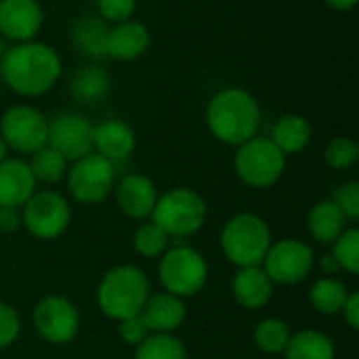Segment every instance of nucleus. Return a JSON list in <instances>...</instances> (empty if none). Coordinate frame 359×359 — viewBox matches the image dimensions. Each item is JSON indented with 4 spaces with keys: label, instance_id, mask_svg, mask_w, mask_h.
<instances>
[{
    "label": "nucleus",
    "instance_id": "1",
    "mask_svg": "<svg viewBox=\"0 0 359 359\" xmlns=\"http://www.w3.org/2000/svg\"><path fill=\"white\" fill-rule=\"evenodd\" d=\"M63 74V61L46 42L29 40L13 44L0 59V80L21 97H42L55 88Z\"/></svg>",
    "mask_w": 359,
    "mask_h": 359
},
{
    "label": "nucleus",
    "instance_id": "2",
    "mask_svg": "<svg viewBox=\"0 0 359 359\" xmlns=\"http://www.w3.org/2000/svg\"><path fill=\"white\" fill-rule=\"evenodd\" d=\"M261 116L259 99L240 86L215 93L206 105V126L210 135L231 147H238L259 135Z\"/></svg>",
    "mask_w": 359,
    "mask_h": 359
},
{
    "label": "nucleus",
    "instance_id": "3",
    "mask_svg": "<svg viewBox=\"0 0 359 359\" xmlns=\"http://www.w3.org/2000/svg\"><path fill=\"white\" fill-rule=\"evenodd\" d=\"M151 294L147 273L137 265H116L101 278L97 286V305L101 313L114 322L139 316Z\"/></svg>",
    "mask_w": 359,
    "mask_h": 359
},
{
    "label": "nucleus",
    "instance_id": "4",
    "mask_svg": "<svg viewBox=\"0 0 359 359\" xmlns=\"http://www.w3.org/2000/svg\"><path fill=\"white\" fill-rule=\"evenodd\" d=\"M219 242L225 259L240 269L261 265L273 236L263 217L255 212H238L223 225Z\"/></svg>",
    "mask_w": 359,
    "mask_h": 359
},
{
    "label": "nucleus",
    "instance_id": "5",
    "mask_svg": "<svg viewBox=\"0 0 359 359\" xmlns=\"http://www.w3.org/2000/svg\"><path fill=\"white\" fill-rule=\"evenodd\" d=\"M208 219L206 200L191 187H172L158 196L149 217L168 238H189L198 233Z\"/></svg>",
    "mask_w": 359,
    "mask_h": 359
},
{
    "label": "nucleus",
    "instance_id": "6",
    "mask_svg": "<svg viewBox=\"0 0 359 359\" xmlns=\"http://www.w3.org/2000/svg\"><path fill=\"white\" fill-rule=\"evenodd\" d=\"M233 170L246 187L269 189L282 179L286 170V156L269 137L257 135L236 147Z\"/></svg>",
    "mask_w": 359,
    "mask_h": 359
},
{
    "label": "nucleus",
    "instance_id": "7",
    "mask_svg": "<svg viewBox=\"0 0 359 359\" xmlns=\"http://www.w3.org/2000/svg\"><path fill=\"white\" fill-rule=\"evenodd\" d=\"M208 261L191 246H175L160 257L158 278L164 292L179 299L196 297L208 284Z\"/></svg>",
    "mask_w": 359,
    "mask_h": 359
},
{
    "label": "nucleus",
    "instance_id": "8",
    "mask_svg": "<svg viewBox=\"0 0 359 359\" xmlns=\"http://www.w3.org/2000/svg\"><path fill=\"white\" fill-rule=\"evenodd\" d=\"M65 185L78 204H101L116 187V164L99 154H88L67 168Z\"/></svg>",
    "mask_w": 359,
    "mask_h": 359
},
{
    "label": "nucleus",
    "instance_id": "9",
    "mask_svg": "<svg viewBox=\"0 0 359 359\" xmlns=\"http://www.w3.org/2000/svg\"><path fill=\"white\" fill-rule=\"evenodd\" d=\"M23 227L38 240H57L72 223L69 200L55 189H36L21 206Z\"/></svg>",
    "mask_w": 359,
    "mask_h": 359
},
{
    "label": "nucleus",
    "instance_id": "10",
    "mask_svg": "<svg viewBox=\"0 0 359 359\" xmlns=\"http://www.w3.org/2000/svg\"><path fill=\"white\" fill-rule=\"evenodd\" d=\"M261 267L273 284L297 286L313 273L316 252L303 240L282 238L278 242H271Z\"/></svg>",
    "mask_w": 359,
    "mask_h": 359
},
{
    "label": "nucleus",
    "instance_id": "11",
    "mask_svg": "<svg viewBox=\"0 0 359 359\" xmlns=\"http://www.w3.org/2000/svg\"><path fill=\"white\" fill-rule=\"evenodd\" d=\"M0 137L8 149L21 156H32L46 145L48 118L38 107L27 103L11 105L0 118Z\"/></svg>",
    "mask_w": 359,
    "mask_h": 359
},
{
    "label": "nucleus",
    "instance_id": "12",
    "mask_svg": "<svg viewBox=\"0 0 359 359\" xmlns=\"http://www.w3.org/2000/svg\"><path fill=\"white\" fill-rule=\"evenodd\" d=\"M34 330L48 345H67L80 332V311L74 301L61 294H48L40 299L32 311Z\"/></svg>",
    "mask_w": 359,
    "mask_h": 359
},
{
    "label": "nucleus",
    "instance_id": "13",
    "mask_svg": "<svg viewBox=\"0 0 359 359\" xmlns=\"http://www.w3.org/2000/svg\"><path fill=\"white\" fill-rule=\"evenodd\" d=\"M93 130L95 124L86 116L61 111L48 120L46 145L57 149L67 162H76L93 154Z\"/></svg>",
    "mask_w": 359,
    "mask_h": 359
},
{
    "label": "nucleus",
    "instance_id": "14",
    "mask_svg": "<svg viewBox=\"0 0 359 359\" xmlns=\"http://www.w3.org/2000/svg\"><path fill=\"white\" fill-rule=\"evenodd\" d=\"M44 25V11L38 0H0V36L4 40H36Z\"/></svg>",
    "mask_w": 359,
    "mask_h": 359
},
{
    "label": "nucleus",
    "instance_id": "15",
    "mask_svg": "<svg viewBox=\"0 0 359 359\" xmlns=\"http://www.w3.org/2000/svg\"><path fill=\"white\" fill-rule=\"evenodd\" d=\"M118 208L135 221H147L156 208L158 202V187L156 183L141 172L124 175L120 181H116L114 187Z\"/></svg>",
    "mask_w": 359,
    "mask_h": 359
},
{
    "label": "nucleus",
    "instance_id": "16",
    "mask_svg": "<svg viewBox=\"0 0 359 359\" xmlns=\"http://www.w3.org/2000/svg\"><path fill=\"white\" fill-rule=\"evenodd\" d=\"M137 149V135L124 120H103L93 130V151L111 164L124 162Z\"/></svg>",
    "mask_w": 359,
    "mask_h": 359
},
{
    "label": "nucleus",
    "instance_id": "17",
    "mask_svg": "<svg viewBox=\"0 0 359 359\" xmlns=\"http://www.w3.org/2000/svg\"><path fill=\"white\" fill-rule=\"evenodd\" d=\"M149 44L151 36L147 25L137 19H128L122 23H114L107 29L105 57L116 61H135L147 53Z\"/></svg>",
    "mask_w": 359,
    "mask_h": 359
},
{
    "label": "nucleus",
    "instance_id": "18",
    "mask_svg": "<svg viewBox=\"0 0 359 359\" xmlns=\"http://www.w3.org/2000/svg\"><path fill=\"white\" fill-rule=\"evenodd\" d=\"M139 316L151 334H175L185 324L187 309L183 299L162 290L147 297Z\"/></svg>",
    "mask_w": 359,
    "mask_h": 359
},
{
    "label": "nucleus",
    "instance_id": "19",
    "mask_svg": "<svg viewBox=\"0 0 359 359\" xmlns=\"http://www.w3.org/2000/svg\"><path fill=\"white\" fill-rule=\"evenodd\" d=\"M276 284L269 280L265 269L261 265L252 267H240L231 280V294L236 303L248 311H259L263 309L271 297H273Z\"/></svg>",
    "mask_w": 359,
    "mask_h": 359
},
{
    "label": "nucleus",
    "instance_id": "20",
    "mask_svg": "<svg viewBox=\"0 0 359 359\" xmlns=\"http://www.w3.org/2000/svg\"><path fill=\"white\" fill-rule=\"evenodd\" d=\"M38 183L29 170V164L21 158H6L0 162V206H23Z\"/></svg>",
    "mask_w": 359,
    "mask_h": 359
},
{
    "label": "nucleus",
    "instance_id": "21",
    "mask_svg": "<svg viewBox=\"0 0 359 359\" xmlns=\"http://www.w3.org/2000/svg\"><path fill=\"white\" fill-rule=\"evenodd\" d=\"M111 90V74L97 63L78 67L69 78V93L78 103H99Z\"/></svg>",
    "mask_w": 359,
    "mask_h": 359
},
{
    "label": "nucleus",
    "instance_id": "22",
    "mask_svg": "<svg viewBox=\"0 0 359 359\" xmlns=\"http://www.w3.org/2000/svg\"><path fill=\"white\" fill-rule=\"evenodd\" d=\"M280 151L288 158V156H297L301 151L307 149V145L313 139V126L311 122L301 116V114H284L271 128V137H269Z\"/></svg>",
    "mask_w": 359,
    "mask_h": 359
},
{
    "label": "nucleus",
    "instance_id": "23",
    "mask_svg": "<svg viewBox=\"0 0 359 359\" xmlns=\"http://www.w3.org/2000/svg\"><path fill=\"white\" fill-rule=\"evenodd\" d=\"M347 223L349 221L332 200H320L307 215V231L322 246H330L349 227Z\"/></svg>",
    "mask_w": 359,
    "mask_h": 359
},
{
    "label": "nucleus",
    "instance_id": "24",
    "mask_svg": "<svg viewBox=\"0 0 359 359\" xmlns=\"http://www.w3.org/2000/svg\"><path fill=\"white\" fill-rule=\"evenodd\" d=\"M286 359H337V347L334 341L320 330L307 328L292 332L286 349H284Z\"/></svg>",
    "mask_w": 359,
    "mask_h": 359
},
{
    "label": "nucleus",
    "instance_id": "25",
    "mask_svg": "<svg viewBox=\"0 0 359 359\" xmlns=\"http://www.w3.org/2000/svg\"><path fill=\"white\" fill-rule=\"evenodd\" d=\"M107 29H109V25L101 17L84 15V17L76 19L74 27H72V40L82 55H86L90 59H103Z\"/></svg>",
    "mask_w": 359,
    "mask_h": 359
},
{
    "label": "nucleus",
    "instance_id": "26",
    "mask_svg": "<svg viewBox=\"0 0 359 359\" xmlns=\"http://www.w3.org/2000/svg\"><path fill=\"white\" fill-rule=\"evenodd\" d=\"M349 288L343 280L339 278H320L313 282L309 290V303L313 309L322 316H339L343 311V305L349 297Z\"/></svg>",
    "mask_w": 359,
    "mask_h": 359
},
{
    "label": "nucleus",
    "instance_id": "27",
    "mask_svg": "<svg viewBox=\"0 0 359 359\" xmlns=\"http://www.w3.org/2000/svg\"><path fill=\"white\" fill-rule=\"evenodd\" d=\"M27 164H29V170H32L36 183H42V185L61 183L67 175V168H69V162L50 145H44L38 151H34L29 156Z\"/></svg>",
    "mask_w": 359,
    "mask_h": 359
},
{
    "label": "nucleus",
    "instance_id": "28",
    "mask_svg": "<svg viewBox=\"0 0 359 359\" xmlns=\"http://www.w3.org/2000/svg\"><path fill=\"white\" fill-rule=\"evenodd\" d=\"M292 337V330L288 326V322L280 320V318H265L257 324L255 328V345L263 351V353H269V355H276V353H284L288 341Z\"/></svg>",
    "mask_w": 359,
    "mask_h": 359
},
{
    "label": "nucleus",
    "instance_id": "29",
    "mask_svg": "<svg viewBox=\"0 0 359 359\" xmlns=\"http://www.w3.org/2000/svg\"><path fill=\"white\" fill-rule=\"evenodd\" d=\"M135 359H187V349L175 334H149L135 347Z\"/></svg>",
    "mask_w": 359,
    "mask_h": 359
},
{
    "label": "nucleus",
    "instance_id": "30",
    "mask_svg": "<svg viewBox=\"0 0 359 359\" xmlns=\"http://www.w3.org/2000/svg\"><path fill=\"white\" fill-rule=\"evenodd\" d=\"M168 236L154 223V221H143L133 236V248L139 257L145 259H160L166 248H168Z\"/></svg>",
    "mask_w": 359,
    "mask_h": 359
},
{
    "label": "nucleus",
    "instance_id": "31",
    "mask_svg": "<svg viewBox=\"0 0 359 359\" xmlns=\"http://www.w3.org/2000/svg\"><path fill=\"white\" fill-rule=\"evenodd\" d=\"M330 255L339 263L341 271H347L351 276L359 273V229L358 227H347L332 244H330Z\"/></svg>",
    "mask_w": 359,
    "mask_h": 359
},
{
    "label": "nucleus",
    "instance_id": "32",
    "mask_svg": "<svg viewBox=\"0 0 359 359\" xmlns=\"http://www.w3.org/2000/svg\"><path fill=\"white\" fill-rule=\"evenodd\" d=\"M324 160L330 168L334 170H349L359 162V145L351 137H334L326 149H324Z\"/></svg>",
    "mask_w": 359,
    "mask_h": 359
},
{
    "label": "nucleus",
    "instance_id": "33",
    "mask_svg": "<svg viewBox=\"0 0 359 359\" xmlns=\"http://www.w3.org/2000/svg\"><path fill=\"white\" fill-rule=\"evenodd\" d=\"M21 334V318L19 311L11 305L0 301V351L11 347Z\"/></svg>",
    "mask_w": 359,
    "mask_h": 359
},
{
    "label": "nucleus",
    "instance_id": "34",
    "mask_svg": "<svg viewBox=\"0 0 359 359\" xmlns=\"http://www.w3.org/2000/svg\"><path fill=\"white\" fill-rule=\"evenodd\" d=\"M97 11L105 23H122L133 19L137 0H97Z\"/></svg>",
    "mask_w": 359,
    "mask_h": 359
},
{
    "label": "nucleus",
    "instance_id": "35",
    "mask_svg": "<svg viewBox=\"0 0 359 359\" xmlns=\"http://www.w3.org/2000/svg\"><path fill=\"white\" fill-rule=\"evenodd\" d=\"M339 208L341 212L345 215L347 221H358L359 219V183L358 181H347L343 183L334 198H330Z\"/></svg>",
    "mask_w": 359,
    "mask_h": 359
},
{
    "label": "nucleus",
    "instance_id": "36",
    "mask_svg": "<svg viewBox=\"0 0 359 359\" xmlns=\"http://www.w3.org/2000/svg\"><path fill=\"white\" fill-rule=\"evenodd\" d=\"M149 334H151V332L147 330V326H145V322L141 320V316H133V318H126V320L118 322V337H120L126 345H130V347L141 345Z\"/></svg>",
    "mask_w": 359,
    "mask_h": 359
},
{
    "label": "nucleus",
    "instance_id": "37",
    "mask_svg": "<svg viewBox=\"0 0 359 359\" xmlns=\"http://www.w3.org/2000/svg\"><path fill=\"white\" fill-rule=\"evenodd\" d=\"M23 227V215L19 206H0V231L15 233Z\"/></svg>",
    "mask_w": 359,
    "mask_h": 359
},
{
    "label": "nucleus",
    "instance_id": "38",
    "mask_svg": "<svg viewBox=\"0 0 359 359\" xmlns=\"http://www.w3.org/2000/svg\"><path fill=\"white\" fill-rule=\"evenodd\" d=\"M343 318H345V322H347V326L351 328V330H358L359 328V292L358 290H353V292H349V297H347V301H345V305H343Z\"/></svg>",
    "mask_w": 359,
    "mask_h": 359
},
{
    "label": "nucleus",
    "instance_id": "39",
    "mask_svg": "<svg viewBox=\"0 0 359 359\" xmlns=\"http://www.w3.org/2000/svg\"><path fill=\"white\" fill-rule=\"evenodd\" d=\"M320 267H322L324 276H328V278H334V276L341 271V267H339V263L334 261V257H332V255H324V257H322V261H320Z\"/></svg>",
    "mask_w": 359,
    "mask_h": 359
},
{
    "label": "nucleus",
    "instance_id": "40",
    "mask_svg": "<svg viewBox=\"0 0 359 359\" xmlns=\"http://www.w3.org/2000/svg\"><path fill=\"white\" fill-rule=\"evenodd\" d=\"M324 2L334 11H351L353 6H358L359 0H324Z\"/></svg>",
    "mask_w": 359,
    "mask_h": 359
},
{
    "label": "nucleus",
    "instance_id": "41",
    "mask_svg": "<svg viewBox=\"0 0 359 359\" xmlns=\"http://www.w3.org/2000/svg\"><path fill=\"white\" fill-rule=\"evenodd\" d=\"M6 158H8V147H6L4 139L0 137V162H4Z\"/></svg>",
    "mask_w": 359,
    "mask_h": 359
},
{
    "label": "nucleus",
    "instance_id": "42",
    "mask_svg": "<svg viewBox=\"0 0 359 359\" xmlns=\"http://www.w3.org/2000/svg\"><path fill=\"white\" fill-rule=\"evenodd\" d=\"M4 50H6V46H4V38L0 36V59H2V55H4Z\"/></svg>",
    "mask_w": 359,
    "mask_h": 359
}]
</instances>
